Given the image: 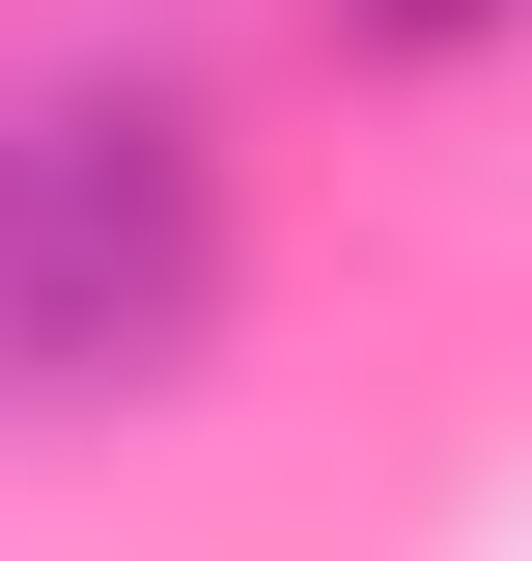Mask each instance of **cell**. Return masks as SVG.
<instances>
[{"instance_id":"cell-1","label":"cell","mask_w":532,"mask_h":561,"mask_svg":"<svg viewBox=\"0 0 532 561\" xmlns=\"http://www.w3.org/2000/svg\"><path fill=\"white\" fill-rule=\"evenodd\" d=\"M253 309V197L169 57H0V421H140Z\"/></svg>"},{"instance_id":"cell-2","label":"cell","mask_w":532,"mask_h":561,"mask_svg":"<svg viewBox=\"0 0 532 561\" xmlns=\"http://www.w3.org/2000/svg\"><path fill=\"white\" fill-rule=\"evenodd\" d=\"M309 28H336V57H365V84H449V57H505L532 0H309Z\"/></svg>"}]
</instances>
